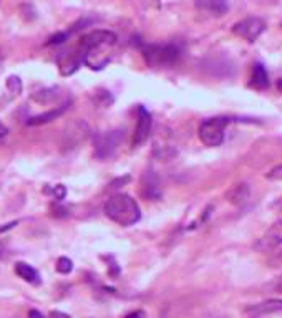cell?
<instances>
[{
    "label": "cell",
    "instance_id": "cell-29",
    "mask_svg": "<svg viewBox=\"0 0 282 318\" xmlns=\"http://www.w3.org/2000/svg\"><path fill=\"white\" fill-rule=\"evenodd\" d=\"M7 133H9V128H7V126H5L2 121H0V139H2V138H5V136H7Z\"/></svg>",
    "mask_w": 282,
    "mask_h": 318
},
{
    "label": "cell",
    "instance_id": "cell-24",
    "mask_svg": "<svg viewBox=\"0 0 282 318\" xmlns=\"http://www.w3.org/2000/svg\"><path fill=\"white\" fill-rule=\"evenodd\" d=\"M270 209H274V210H279L282 212V196L279 199H275L272 204H270Z\"/></svg>",
    "mask_w": 282,
    "mask_h": 318
},
{
    "label": "cell",
    "instance_id": "cell-20",
    "mask_svg": "<svg viewBox=\"0 0 282 318\" xmlns=\"http://www.w3.org/2000/svg\"><path fill=\"white\" fill-rule=\"evenodd\" d=\"M7 88L10 91H14L15 94H19L22 91V81L19 76H10L7 80Z\"/></svg>",
    "mask_w": 282,
    "mask_h": 318
},
{
    "label": "cell",
    "instance_id": "cell-2",
    "mask_svg": "<svg viewBox=\"0 0 282 318\" xmlns=\"http://www.w3.org/2000/svg\"><path fill=\"white\" fill-rule=\"evenodd\" d=\"M229 118L226 116H214V118L204 120L201 125H199V139L203 141V144H206L209 148L221 146L224 141L226 135V128L229 125Z\"/></svg>",
    "mask_w": 282,
    "mask_h": 318
},
{
    "label": "cell",
    "instance_id": "cell-16",
    "mask_svg": "<svg viewBox=\"0 0 282 318\" xmlns=\"http://www.w3.org/2000/svg\"><path fill=\"white\" fill-rule=\"evenodd\" d=\"M145 179H148V182L146 181L143 182V194H145L146 197H151L153 200L159 199V196H161V191H159V187H158L156 177H154L151 172H146Z\"/></svg>",
    "mask_w": 282,
    "mask_h": 318
},
{
    "label": "cell",
    "instance_id": "cell-23",
    "mask_svg": "<svg viewBox=\"0 0 282 318\" xmlns=\"http://www.w3.org/2000/svg\"><path fill=\"white\" fill-rule=\"evenodd\" d=\"M53 196H55V199H57V200H63V199H65V196H66V189H65L63 184H58V186H55V189H53Z\"/></svg>",
    "mask_w": 282,
    "mask_h": 318
},
{
    "label": "cell",
    "instance_id": "cell-5",
    "mask_svg": "<svg viewBox=\"0 0 282 318\" xmlns=\"http://www.w3.org/2000/svg\"><path fill=\"white\" fill-rule=\"evenodd\" d=\"M123 138H125V130H113L103 133V135H98L95 141V156L98 159L110 158L118 149Z\"/></svg>",
    "mask_w": 282,
    "mask_h": 318
},
{
    "label": "cell",
    "instance_id": "cell-19",
    "mask_svg": "<svg viewBox=\"0 0 282 318\" xmlns=\"http://www.w3.org/2000/svg\"><path fill=\"white\" fill-rule=\"evenodd\" d=\"M57 270L60 273H70L71 270H73V262H71L68 257H60L58 262H57Z\"/></svg>",
    "mask_w": 282,
    "mask_h": 318
},
{
    "label": "cell",
    "instance_id": "cell-14",
    "mask_svg": "<svg viewBox=\"0 0 282 318\" xmlns=\"http://www.w3.org/2000/svg\"><path fill=\"white\" fill-rule=\"evenodd\" d=\"M249 85L252 88H256V90H265V88L269 86V76H267V71L264 68V65H261V63L254 65Z\"/></svg>",
    "mask_w": 282,
    "mask_h": 318
},
{
    "label": "cell",
    "instance_id": "cell-15",
    "mask_svg": "<svg viewBox=\"0 0 282 318\" xmlns=\"http://www.w3.org/2000/svg\"><path fill=\"white\" fill-rule=\"evenodd\" d=\"M15 272H17V275L22 278V280L33 283V285H38V283H40V275H38V272L33 269L32 265L25 264V262H17V264H15Z\"/></svg>",
    "mask_w": 282,
    "mask_h": 318
},
{
    "label": "cell",
    "instance_id": "cell-8",
    "mask_svg": "<svg viewBox=\"0 0 282 318\" xmlns=\"http://www.w3.org/2000/svg\"><path fill=\"white\" fill-rule=\"evenodd\" d=\"M115 42H116V35L113 32H110V30H95V32L88 33L86 37L81 38L80 48H81V53H83L88 48L108 47V45H113Z\"/></svg>",
    "mask_w": 282,
    "mask_h": 318
},
{
    "label": "cell",
    "instance_id": "cell-31",
    "mask_svg": "<svg viewBox=\"0 0 282 318\" xmlns=\"http://www.w3.org/2000/svg\"><path fill=\"white\" fill-rule=\"evenodd\" d=\"M275 290H277L279 293H282V277L279 278V282L275 283Z\"/></svg>",
    "mask_w": 282,
    "mask_h": 318
},
{
    "label": "cell",
    "instance_id": "cell-11",
    "mask_svg": "<svg viewBox=\"0 0 282 318\" xmlns=\"http://www.w3.org/2000/svg\"><path fill=\"white\" fill-rule=\"evenodd\" d=\"M246 311L254 315V316L269 315V313H282V300L280 298L264 300V302H259V303H254L251 306H247Z\"/></svg>",
    "mask_w": 282,
    "mask_h": 318
},
{
    "label": "cell",
    "instance_id": "cell-30",
    "mask_svg": "<svg viewBox=\"0 0 282 318\" xmlns=\"http://www.w3.org/2000/svg\"><path fill=\"white\" fill-rule=\"evenodd\" d=\"M55 216H66V209L65 207H58L57 212H55Z\"/></svg>",
    "mask_w": 282,
    "mask_h": 318
},
{
    "label": "cell",
    "instance_id": "cell-26",
    "mask_svg": "<svg viewBox=\"0 0 282 318\" xmlns=\"http://www.w3.org/2000/svg\"><path fill=\"white\" fill-rule=\"evenodd\" d=\"M29 318H47V316L43 315L42 311H38V310H30L29 311Z\"/></svg>",
    "mask_w": 282,
    "mask_h": 318
},
{
    "label": "cell",
    "instance_id": "cell-12",
    "mask_svg": "<svg viewBox=\"0 0 282 318\" xmlns=\"http://www.w3.org/2000/svg\"><path fill=\"white\" fill-rule=\"evenodd\" d=\"M68 106H70V101H66L63 104H60V106H55L53 110H50L47 111V113H42V115H37V116H32V118L27 120V125L29 126H40V125H47V123L50 121H53V120H57L60 118L66 110H68Z\"/></svg>",
    "mask_w": 282,
    "mask_h": 318
},
{
    "label": "cell",
    "instance_id": "cell-22",
    "mask_svg": "<svg viewBox=\"0 0 282 318\" xmlns=\"http://www.w3.org/2000/svg\"><path fill=\"white\" fill-rule=\"evenodd\" d=\"M66 38H68V33H66V32H60V33H57V35H53V37L48 38L47 45H60V43H63Z\"/></svg>",
    "mask_w": 282,
    "mask_h": 318
},
{
    "label": "cell",
    "instance_id": "cell-21",
    "mask_svg": "<svg viewBox=\"0 0 282 318\" xmlns=\"http://www.w3.org/2000/svg\"><path fill=\"white\" fill-rule=\"evenodd\" d=\"M265 177L270 179V181H282V164L274 166L272 169H270L267 174H265Z\"/></svg>",
    "mask_w": 282,
    "mask_h": 318
},
{
    "label": "cell",
    "instance_id": "cell-28",
    "mask_svg": "<svg viewBox=\"0 0 282 318\" xmlns=\"http://www.w3.org/2000/svg\"><path fill=\"white\" fill-rule=\"evenodd\" d=\"M126 318H145V311H131L130 315H126Z\"/></svg>",
    "mask_w": 282,
    "mask_h": 318
},
{
    "label": "cell",
    "instance_id": "cell-33",
    "mask_svg": "<svg viewBox=\"0 0 282 318\" xmlns=\"http://www.w3.org/2000/svg\"><path fill=\"white\" fill-rule=\"evenodd\" d=\"M0 61H2V53H0Z\"/></svg>",
    "mask_w": 282,
    "mask_h": 318
},
{
    "label": "cell",
    "instance_id": "cell-7",
    "mask_svg": "<svg viewBox=\"0 0 282 318\" xmlns=\"http://www.w3.org/2000/svg\"><path fill=\"white\" fill-rule=\"evenodd\" d=\"M279 245H282V219L274 222V224L257 239L254 249H256L257 252H270V250L277 249Z\"/></svg>",
    "mask_w": 282,
    "mask_h": 318
},
{
    "label": "cell",
    "instance_id": "cell-10",
    "mask_svg": "<svg viewBox=\"0 0 282 318\" xmlns=\"http://www.w3.org/2000/svg\"><path fill=\"white\" fill-rule=\"evenodd\" d=\"M196 9L209 17H223L228 14V0H195Z\"/></svg>",
    "mask_w": 282,
    "mask_h": 318
},
{
    "label": "cell",
    "instance_id": "cell-3",
    "mask_svg": "<svg viewBox=\"0 0 282 318\" xmlns=\"http://www.w3.org/2000/svg\"><path fill=\"white\" fill-rule=\"evenodd\" d=\"M90 126L86 125V121L83 120H73L70 121L68 125L63 128V133H62V151L63 153H68V151H73V149L80 148L83 143L86 141L88 138H90Z\"/></svg>",
    "mask_w": 282,
    "mask_h": 318
},
{
    "label": "cell",
    "instance_id": "cell-17",
    "mask_svg": "<svg viewBox=\"0 0 282 318\" xmlns=\"http://www.w3.org/2000/svg\"><path fill=\"white\" fill-rule=\"evenodd\" d=\"M57 96H58L57 90H55V88H48V90L37 91L32 98L35 99V101H38V103H50V101H53Z\"/></svg>",
    "mask_w": 282,
    "mask_h": 318
},
{
    "label": "cell",
    "instance_id": "cell-9",
    "mask_svg": "<svg viewBox=\"0 0 282 318\" xmlns=\"http://www.w3.org/2000/svg\"><path fill=\"white\" fill-rule=\"evenodd\" d=\"M151 126H153L151 115L148 113L145 106H140V108H138V125L135 130V138H133V144H135V146H140V144H143L149 138Z\"/></svg>",
    "mask_w": 282,
    "mask_h": 318
},
{
    "label": "cell",
    "instance_id": "cell-1",
    "mask_svg": "<svg viewBox=\"0 0 282 318\" xmlns=\"http://www.w3.org/2000/svg\"><path fill=\"white\" fill-rule=\"evenodd\" d=\"M105 214H107L108 219L116 222V224L123 227H130V226H135L136 222L140 221L141 210L138 202L131 196L120 192L107 200V204H105Z\"/></svg>",
    "mask_w": 282,
    "mask_h": 318
},
{
    "label": "cell",
    "instance_id": "cell-32",
    "mask_svg": "<svg viewBox=\"0 0 282 318\" xmlns=\"http://www.w3.org/2000/svg\"><path fill=\"white\" fill-rule=\"evenodd\" d=\"M279 90L282 91V81H279Z\"/></svg>",
    "mask_w": 282,
    "mask_h": 318
},
{
    "label": "cell",
    "instance_id": "cell-6",
    "mask_svg": "<svg viewBox=\"0 0 282 318\" xmlns=\"http://www.w3.org/2000/svg\"><path fill=\"white\" fill-rule=\"evenodd\" d=\"M265 30V22L259 17H247L232 27V33L246 42H254L262 35Z\"/></svg>",
    "mask_w": 282,
    "mask_h": 318
},
{
    "label": "cell",
    "instance_id": "cell-4",
    "mask_svg": "<svg viewBox=\"0 0 282 318\" xmlns=\"http://www.w3.org/2000/svg\"><path fill=\"white\" fill-rule=\"evenodd\" d=\"M176 45H148L143 48V58L149 66H169L179 60Z\"/></svg>",
    "mask_w": 282,
    "mask_h": 318
},
{
    "label": "cell",
    "instance_id": "cell-27",
    "mask_svg": "<svg viewBox=\"0 0 282 318\" xmlns=\"http://www.w3.org/2000/svg\"><path fill=\"white\" fill-rule=\"evenodd\" d=\"M15 226H17V221H15V222H9V224H5V226L0 227V234H4V232L10 231V229H14Z\"/></svg>",
    "mask_w": 282,
    "mask_h": 318
},
{
    "label": "cell",
    "instance_id": "cell-13",
    "mask_svg": "<svg viewBox=\"0 0 282 318\" xmlns=\"http://www.w3.org/2000/svg\"><path fill=\"white\" fill-rule=\"evenodd\" d=\"M249 194H251V187H249V184L239 182V184H236V186H232L229 189L228 194H226V199H228L231 204L241 205L249 199Z\"/></svg>",
    "mask_w": 282,
    "mask_h": 318
},
{
    "label": "cell",
    "instance_id": "cell-18",
    "mask_svg": "<svg viewBox=\"0 0 282 318\" xmlns=\"http://www.w3.org/2000/svg\"><path fill=\"white\" fill-rule=\"evenodd\" d=\"M20 14L25 20H29V22L37 19V10L32 4H22L20 5Z\"/></svg>",
    "mask_w": 282,
    "mask_h": 318
},
{
    "label": "cell",
    "instance_id": "cell-25",
    "mask_svg": "<svg viewBox=\"0 0 282 318\" xmlns=\"http://www.w3.org/2000/svg\"><path fill=\"white\" fill-rule=\"evenodd\" d=\"M50 318H70V315L63 313V311H58V310H53L52 313H50Z\"/></svg>",
    "mask_w": 282,
    "mask_h": 318
}]
</instances>
